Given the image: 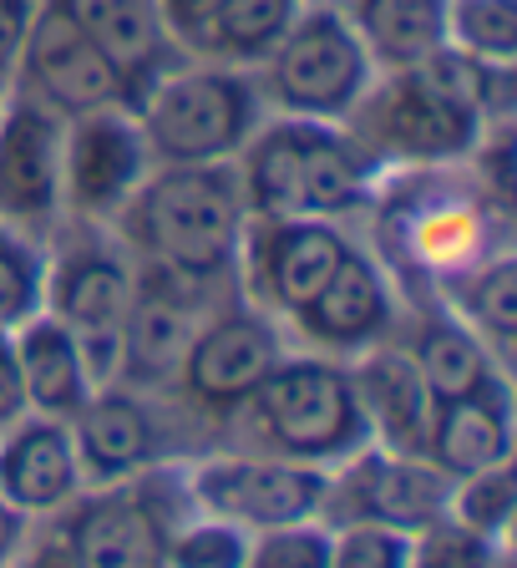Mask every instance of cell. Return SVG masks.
<instances>
[{
	"label": "cell",
	"mask_w": 517,
	"mask_h": 568,
	"mask_svg": "<svg viewBox=\"0 0 517 568\" xmlns=\"http://www.w3.org/2000/svg\"><path fill=\"white\" fill-rule=\"evenodd\" d=\"M376 71L416 67L447 47V0H335Z\"/></svg>",
	"instance_id": "cb8c5ba5"
},
{
	"label": "cell",
	"mask_w": 517,
	"mask_h": 568,
	"mask_svg": "<svg viewBox=\"0 0 517 568\" xmlns=\"http://www.w3.org/2000/svg\"><path fill=\"white\" fill-rule=\"evenodd\" d=\"M47 244L21 229L0 224V331H21L47 310Z\"/></svg>",
	"instance_id": "f546056e"
},
{
	"label": "cell",
	"mask_w": 517,
	"mask_h": 568,
	"mask_svg": "<svg viewBox=\"0 0 517 568\" xmlns=\"http://www.w3.org/2000/svg\"><path fill=\"white\" fill-rule=\"evenodd\" d=\"M254 82L264 106L280 118L345 122L376 82V67L335 0H305L284 41L254 67Z\"/></svg>",
	"instance_id": "8992f818"
},
{
	"label": "cell",
	"mask_w": 517,
	"mask_h": 568,
	"mask_svg": "<svg viewBox=\"0 0 517 568\" xmlns=\"http://www.w3.org/2000/svg\"><path fill=\"white\" fill-rule=\"evenodd\" d=\"M280 355V320L264 315L258 305H229L199 320L189 351L178 361V381L189 390V402L209 416H239Z\"/></svg>",
	"instance_id": "7c38bea8"
},
{
	"label": "cell",
	"mask_w": 517,
	"mask_h": 568,
	"mask_svg": "<svg viewBox=\"0 0 517 568\" xmlns=\"http://www.w3.org/2000/svg\"><path fill=\"white\" fill-rule=\"evenodd\" d=\"M345 254H351V239L330 219H249L234 274L249 290V305L274 320H290L341 270Z\"/></svg>",
	"instance_id": "30bf717a"
},
{
	"label": "cell",
	"mask_w": 517,
	"mask_h": 568,
	"mask_svg": "<svg viewBox=\"0 0 517 568\" xmlns=\"http://www.w3.org/2000/svg\"><path fill=\"white\" fill-rule=\"evenodd\" d=\"M493 568H513V548H507V554H503V558H497V564H493Z\"/></svg>",
	"instance_id": "60d3db41"
},
{
	"label": "cell",
	"mask_w": 517,
	"mask_h": 568,
	"mask_svg": "<svg viewBox=\"0 0 517 568\" xmlns=\"http://www.w3.org/2000/svg\"><path fill=\"white\" fill-rule=\"evenodd\" d=\"M345 132L381 168H452L487 138L477 102V61L442 47L416 67L376 71Z\"/></svg>",
	"instance_id": "6da1fadb"
},
{
	"label": "cell",
	"mask_w": 517,
	"mask_h": 568,
	"mask_svg": "<svg viewBox=\"0 0 517 568\" xmlns=\"http://www.w3.org/2000/svg\"><path fill=\"white\" fill-rule=\"evenodd\" d=\"M447 497H452V483L426 457H401V452L365 442L355 457H345L341 467H330L320 523L325 528L381 523V528L416 532L447 513Z\"/></svg>",
	"instance_id": "8fae6325"
},
{
	"label": "cell",
	"mask_w": 517,
	"mask_h": 568,
	"mask_svg": "<svg viewBox=\"0 0 517 568\" xmlns=\"http://www.w3.org/2000/svg\"><path fill=\"white\" fill-rule=\"evenodd\" d=\"M330 568H412V532L381 523L330 528Z\"/></svg>",
	"instance_id": "836d02e7"
},
{
	"label": "cell",
	"mask_w": 517,
	"mask_h": 568,
	"mask_svg": "<svg viewBox=\"0 0 517 568\" xmlns=\"http://www.w3.org/2000/svg\"><path fill=\"white\" fill-rule=\"evenodd\" d=\"M61 548L77 568H168V532L193 513L189 473L148 467L128 483H107L67 503Z\"/></svg>",
	"instance_id": "52a82bcc"
},
{
	"label": "cell",
	"mask_w": 517,
	"mask_h": 568,
	"mask_svg": "<svg viewBox=\"0 0 517 568\" xmlns=\"http://www.w3.org/2000/svg\"><path fill=\"white\" fill-rule=\"evenodd\" d=\"M67 21L102 51L128 82V106L138 102L148 87L178 67V47L168 41L158 0H57Z\"/></svg>",
	"instance_id": "ffe728a7"
},
{
	"label": "cell",
	"mask_w": 517,
	"mask_h": 568,
	"mask_svg": "<svg viewBox=\"0 0 517 568\" xmlns=\"http://www.w3.org/2000/svg\"><path fill=\"white\" fill-rule=\"evenodd\" d=\"M0 102H6V97H0Z\"/></svg>",
	"instance_id": "b9f144b4"
},
{
	"label": "cell",
	"mask_w": 517,
	"mask_h": 568,
	"mask_svg": "<svg viewBox=\"0 0 517 568\" xmlns=\"http://www.w3.org/2000/svg\"><path fill=\"white\" fill-rule=\"evenodd\" d=\"M26 568H77V564L67 558V548H61V538H57V544H41V548H36Z\"/></svg>",
	"instance_id": "ab89813d"
},
{
	"label": "cell",
	"mask_w": 517,
	"mask_h": 568,
	"mask_svg": "<svg viewBox=\"0 0 517 568\" xmlns=\"http://www.w3.org/2000/svg\"><path fill=\"white\" fill-rule=\"evenodd\" d=\"M41 0H0V97L11 92L16 67H21V47L26 31H31Z\"/></svg>",
	"instance_id": "d590c367"
},
{
	"label": "cell",
	"mask_w": 517,
	"mask_h": 568,
	"mask_svg": "<svg viewBox=\"0 0 517 568\" xmlns=\"http://www.w3.org/2000/svg\"><path fill=\"white\" fill-rule=\"evenodd\" d=\"M61 142L67 118L6 92L0 102V224L47 239L61 219Z\"/></svg>",
	"instance_id": "9a60e30c"
},
{
	"label": "cell",
	"mask_w": 517,
	"mask_h": 568,
	"mask_svg": "<svg viewBox=\"0 0 517 568\" xmlns=\"http://www.w3.org/2000/svg\"><path fill=\"white\" fill-rule=\"evenodd\" d=\"M457 295H452V315L462 325L483 335V345L507 366V351H513V331H517V264L513 248L483 260L477 270L457 274Z\"/></svg>",
	"instance_id": "83f0119b"
},
{
	"label": "cell",
	"mask_w": 517,
	"mask_h": 568,
	"mask_svg": "<svg viewBox=\"0 0 517 568\" xmlns=\"http://www.w3.org/2000/svg\"><path fill=\"white\" fill-rule=\"evenodd\" d=\"M412 229L396 239V248L406 254L412 264L432 274H457L477 270L487 254V193L483 199H452V193H436V199L412 203ZM503 254V248H497Z\"/></svg>",
	"instance_id": "d4e9b609"
},
{
	"label": "cell",
	"mask_w": 517,
	"mask_h": 568,
	"mask_svg": "<svg viewBox=\"0 0 517 568\" xmlns=\"http://www.w3.org/2000/svg\"><path fill=\"white\" fill-rule=\"evenodd\" d=\"M249 224V203L234 163L199 168H153L142 189L118 213L112 234L142 264L168 270L189 284H209L234 274L239 239Z\"/></svg>",
	"instance_id": "7a4b0ae2"
},
{
	"label": "cell",
	"mask_w": 517,
	"mask_h": 568,
	"mask_svg": "<svg viewBox=\"0 0 517 568\" xmlns=\"http://www.w3.org/2000/svg\"><path fill=\"white\" fill-rule=\"evenodd\" d=\"M503 554L507 544H493L483 532L462 528L447 513L412 532V568H493Z\"/></svg>",
	"instance_id": "d6a6232c"
},
{
	"label": "cell",
	"mask_w": 517,
	"mask_h": 568,
	"mask_svg": "<svg viewBox=\"0 0 517 568\" xmlns=\"http://www.w3.org/2000/svg\"><path fill=\"white\" fill-rule=\"evenodd\" d=\"M132 290H138V270L107 239H82L67 254L47 260V315H57L87 345L97 381L118 371V331Z\"/></svg>",
	"instance_id": "4fadbf2b"
},
{
	"label": "cell",
	"mask_w": 517,
	"mask_h": 568,
	"mask_svg": "<svg viewBox=\"0 0 517 568\" xmlns=\"http://www.w3.org/2000/svg\"><path fill=\"white\" fill-rule=\"evenodd\" d=\"M239 416H249L264 452L305 462V467H325V473L371 442L351 366L320 351L280 355Z\"/></svg>",
	"instance_id": "5b68a950"
},
{
	"label": "cell",
	"mask_w": 517,
	"mask_h": 568,
	"mask_svg": "<svg viewBox=\"0 0 517 568\" xmlns=\"http://www.w3.org/2000/svg\"><path fill=\"white\" fill-rule=\"evenodd\" d=\"M11 345H16V366H21L26 406L36 416L71 422L87 406V396L102 386L92 361H87V345L47 310L26 320L21 331H11Z\"/></svg>",
	"instance_id": "603a6c76"
},
{
	"label": "cell",
	"mask_w": 517,
	"mask_h": 568,
	"mask_svg": "<svg viewBox=\"0 0 517 568\" xmlns=\"http://www.w3.org/2000/svg\"><path fill=\"white\" fill-rule=\"evenodd\" d=\"M26 412H31V406H26L21 366H16V345H11V335L0 331V426L21 422Z\"/></svg>",
	"instance_id": "74e56055"
},
{
	"label": "cell",
	"mask_w": 517,
	"mask_h": 568,
	"mask_svg": "<svg viewBox=\"0 0 517 568\" xmlns=\"http://www.w3.org/2000/svg\"><path fill=\"white\" fill-rule=\"evenodd\" d=\"M249 532L213 513L193 508L189 518L168 532V568H244Z\"/></svg>",
	"instance_id": "1f68e13d"
},
{
	"label": "cell",
	"mask_w": 517,
	"mask_h": 568,
	"mask_svg": "<svg viewBox=\"0 0 517 568\" xmlns=\"http://www.w3.org/2000/svg\"><path fill=\"white\" fill-rule=\"evenodd\" d=\"M249 219H330L361 213L386 168L345 132V122L264 118L234 158Z\"/></svg>",
	"instance_id": "3957f363"
},
{
	"label": "cell",
	"mask_w": 517,
	"mask_h": 568,
	"mask_svg": "<svg viewBox=\"0 0 517 568\" xmlns=\"http://www.w3.org/2000/svg\"><path fill=\"white\" fill-rule=\"evenodd\" d=\"M325 467H305L290 457H203L189 467V503L199 513H213L224 523H239L244 532L264 528H290V523H310L325 508Z\"/></svg>",
	"instance_id": "9c48e42d"
},
{
	"label": "cell",
	"mask_w": 517,
	"mask_h": 568,
	"mask_svg": "<svg viewBox=\"0 0 517 568\" xmlns=\"http://www.w3.org/2000/svg\"><path fill=\"white\" fill-rule=\"evenodd\" d=\"M517 513V483H513V462H497L472 477H457L447 497V518H457L462 528L483 532L493 544H507Z\"/></svg>",
	"instance_id": "4dcf8cb0"
},
{
	"label": "cell",
	"mask_w": 517,
	"mask_h": 568,
	"mask_svg": "<svg viewBox=\"0 0 517 568\" xmlns=\"http://www.w3.org/2000/svg\"><path fill=\"white\" fill-rule=\"evenodd\" d=\"M142 142L158 168L234 163L264 122L254 71L219 61H178L132 102Z\"/></svg>",
	"instance_id": "277c9868"
},
{
	"label": "cell",
	"mask_w": 517,
	"mask_h": 568,
	"mask_svg": "<svg viewBox=\"0 0 517 568\" xmlns=\"http://www.w3.org/2000/svg\"><path fill=\"white\" fill-rule=\"evenodd\" d=\"M82 462L71 442V422L26 412L21 422L0 426V497L26 518L61 513L82 493Z\"/></svg>",
	"instance_id": "e0dca14e"
},
{
	"label": "cell",
	"mask_w": 517,
	"mask_h": 568,
	"mask_svg": "<svg viewBox=\"0 0 517 568\" xmlns=\"http://www.w3.org/2000/svg\"><path fill=\"white\" fill-rule=\"evenodd\" d=\"M26 544H31V518H26V513H16L11 503L0 497V568L21 564Z\"/></svg>",
	"instance_id": "f35d334b"
},
{
	"label": "cell",
	"mask_w": 517,
	"mask_h": 568,
	"mask_svg": "<svg viewBox=\"0 0 517 568\" xmlns=\"http://www.w3.org/2000/svg\"><path fill=\"white\" fill-rule=\"evenodd\" d=\"M422 457L447 483L497 467V462H513V396H507V381L457 396V402H436Z\"/></svg>",
	"instance_id": "7402d4cb"
},
{
	"label": "cell",
	"mask_w": 517,
	"mask_h": 568,
	"mask_svg": "<svg viewBox=\"0 0 517 568\" xmlns=\"http://www.w3.org/2000/svg\"><path fill=\"white\" fill-rule=\"evenodd\" d=\"M153 270V264H148ZM163 280V290H132V305L122 315L118 331V376L132 386H158V381L178 376V361L189 351L193 331H199V310L183 295L189 280H178L168 270H153Z\"/></svg>",
	"instance_id": "44dd1931"
},
{
	"label": "cell",
	"mask_w": 517,
	"mask_h": 568,
	"mask_svg": "<svg viewBox=\"0 0 517 568\" xmlns=\"http://www.w3.org/2000/svg\"><path fill=\"white\" fill-rule=\"evenodd\" d=\"M71 442H77L87 487L128 483L158 462L153 412L122 386H97L87 396V406L71 416Z\"/></svg>",
	"instance_id": "d6986e66"
},
{
	"label": "cell",
	"mask_w": 517,
	"mask_h": 568,
	"mask_svg": "<svg viewBox=\"0 0 517 568\" xmlns=\"http://www.w3.org/2000/svg\"><path fill=\"white\" fill-rule=\"evenodd\" d=\"M300 11H305V0H224L189 57L254 71L284 41V31L294 26Z\"/></svg>",
	"instance_id": "4316f807"
},
{
	"label": "cell",
	"mask_w": 517,
	"mask_h": 568,
	"mask_svg": "<svg viewBox=\"0 0 517 568\" xmlns=\"http://www.w3.org/2000/svg\"><path fill=\"white\" fill-rule=\"evenodd\" d=\"M219 6H224V0H158V16H163L168 41L189 57V51L199 47L203 26L213 21V11H219Z\"/></svg>",
	"instance_id": "8d00e7d4"
},
{
	"label": "cell",
	"mask_w": 517,
	"mask_h": 568,
	"mask_svg": "<svg viewBox=\"0 0 517 568\" xmlns=\"http://www.w3.org/2000/svg\"><path fill=\"white\" fill-rule=\"evenodd\" d=\"M11 92L51 106L57 118H82V112L118 106V102L128 106L122 71L67 21V11H61L57 0H41V11H36L31 31H26Z\"/></svg>",
	"instance_id": "5bb4252c"
},
{
	"label": "cell",
	"mask_w": 517,
	"mask_h": 568,
	"mask_svg": "<svg viewBox=\"0 0 517 568\" xmlns=\"http://www.w3.org/2000/svg\"><path fill=\"white\" fill-rule=\"evenodd\" d=\"M284 325L320 355H361L371 345L391 341L396 290H391L386 270L371 254L351 248L341 270L315 290V300H305Z\"/></svg>",
	"instance_id": "2e32d148"
},
{
	"label": "cell",
	"mask_w": 517,
	"mask_h": 568,
	"mask_svg": "<svg viewBox=\"0 0 517 568\" xmlns=\"http://www.w3.org/2000/svg\"><path fill=\"white\" fill-rule=\"evenodd\" d=\"M153 153L142 142L132 106H97L82 118H67L61 142V213L87 229H112L118 213L153 173Z\"/></svg>",
	"instance_id": "ba28073f"
},
{
	"label": "cell",
	"mask_w": 517,
	"mask_h": 568,
	"mask_svg": "<svg viewBox=\"0 0 517 568\" xmlns=\"http://www.w3.org/2000/svg\"><path fill=\"white\" fill-rule=\"evenodd\" d=\"M351 381L371 442L386 452H401V457H422L436 402L426 390L422 371L412 366V355L401 345L381 341L371 351H361V366H351Z\"/></svg>",
	"instance_id": "ac0fdd59"
},
{
	"label": "cell",
	"mask_w": 517,
	"mask_h": 568,
	"mask_svg": "<svg viewBox=\"0 0 517 568\" xmlns=\"http://www.w3.org/2000/svg\"><path fill=\"white\" fill-rule=\"evenodd\" d=\"M244 568H330V528L320 518L290 523V528L249 532Z\"/></svg>",
	"instance_id": "e575fe53"
},
{
	"label": "cell",
	"mask_w": 517,
	"mask_h": 568,
	"mask_svg": "<svg viewBox=\"0 0 517 568\" xmlns=\"http://www.w3.org/2000/svg\"><path fill=\"white\" fill-rule=\"evenodd\" d=\"M412 355V366L422 371L432 402H457V396H472V390L497 386L503 376V361L483 345V335L462 325L452 310H436L416 325V341L401 345Z\"/></svg>",
	"instance_id": "484cf974"
},
{
	"label": "cell",
	"mask_w": 517,
	"mask_h": 568,
	"mask_svg": "<svg viewBox=\"0 0 517 568\" xmlns=\"http://www.w3.org/2000/svg\"><path fill=\"white\" fill-rule=\"evenodd\" d=\"M447 47L483 67H513L517 0H447Z\"/></svg>",
	"instance_id": "f1b7e54d"
}]
</instances>
